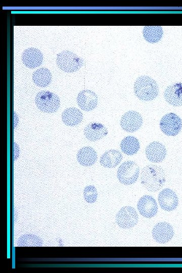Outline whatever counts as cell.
<instances>
[{
  "instance_id": "cell-1",
  "label": "cell",
  "mask_w": 182,
  "mask_h": 273,
  "mask_svg": "<svg viewBox=\"0 0 182 273\" xmlns=\"http://www.w3.org/2000/svg\"><path fill=\"white\" fill-rule=\"evenodd\" d=\"M166 175L163 169L160 166L148 164L142 169L141 173V183L147 190L155 192L164 186Z\"/></svg>"
},
{
  "instance_id": "cell-2",
  "label": "cell",
  "mask_w": 182,
  "mask_h": 273,
  "mask_svg": "<svg viewBox=\"0 0 182 273\" xmlns=\"http://www.w3.org/2000/svg\"><path fill=\"white\" fill-rule=\"evenodd\" d=\"M135 95L141 101H151L158 95L159 86L157 82L147 75L140 76L136 79L133 85Z\"/></svg>"
},
{
  "instance_id": "cell-3",
  "label": "cell",
  "mask_w": 182,
  "mask_h": 273,
  "mask_svg": "<svg viewBox=\"0 0 182 273\" xmlns=\"http://www.w3.org/2000/svg\"><path fill=\"white\" fill-rule=\"evenodd\" d=\"M56 63L62 70L72 73L78 70L83 65V59L70 51L65 50L58 54Z\"/></svg>"
},
{
  "instance_id": "cell-4",
  "label": "cell",
  "mask_w": 182,
  "mask_h": 273,
  "mask_svg": "<svg viewBox=\"0 0 182 273\" xmlns=\"http://www.w3.org/2000/svg\"><path fill=\"white\" fill-rule=\"evenodd\" d=\"M35 102L41 111L48 113L56 112L60 106L59 97L49 90L39 92L35 96Z\"/></svg>"
},
{
  "instance_id": "cell-5",
  "label": "cell",
  "mask_w": 182,
  "mask_h": 273,
  "mask_svg": "<svg viewBox=\"0 0 182 273\" xmlns=\"http://www.w3.org/2000/svg\"><path fill=\"white\" fill-rule=\"evenodd\" d=\"M140 167L133 161L127 160L118 167L117 177L120 183L128 186L135 183L139 177Z\"/></svg>"
},
{
  "instance_id": "cell-6",
  "label": "cell",
  "mask_w": 182,
  "mask_h": 273,
  "mask_svg": "<svg viewBox=\"0 0 182 273\" xmlns=\"http://www.w3.org/2000/svg\"><path fill=\"white\" fill-rule=\"evenodd\" d=\"M159 126L164 134L167 136H174L181 131L182 120L176 114L169 113L161 118Z\"/></svg>"
},
{
  "instance_id": "cell-7",
  "label": "cell",
  "mask_w": 182,
  "mask_h": 273,
  "mask_svg": "<svg viewBox=\"0 0 182 273\" xmlns=\"http://www.w3.org/2000/svg\"><path fill=\"white\" fill-rule=\"evenodd\" d=\"M139 216L135 209L130 206L122 207L116 215L118 225L123 229H129L134 226L138 222Z\"/></svg>"
},
{
  "instance_id": "cell-8",
  "label": "cell",
  "mask_w": 182,
  "mask_h": 273,
  "mask_svg": "<svg viewBox=\"0 0 182 273\" xmlns=\"http://www.w3.org/2000/svg\"><path fill=\"white\" fill-rule=\"evenodd\" d=\"M143 119L139 112L130 110L125 112L121 117L120 125L121 128L127 132H134L142 126Z\"/></svg>"
},
{
  "instance_id": "cell-9",
  "label": "cell",
  "mask_w": 182,
  "mask_h": 273,
  "mask_svg": "<svg viewBox=\"0 0 182 273\" xmlns=\"http://www.w3.org/2000/svg\"><path fill=\"white\" fill-rule=\"evenodd\" d=\"M172 225L166 222H160L154 226L152 234L153 239L158 243L164 244L169 242L174 235Z\"/></svg>"
},
{
  "instance_id": "cell-10",
  "label": "cell",
  "mask_w": 182,
  "mask_h": 273,
  "mask_svg": "<svg viewBox=\"0 0 182 273\" xmlns=\"http://www.w3.org/2000/svg\"><path fill=\"white\" fill-rule=\"evenodd\" d=\"M137 208L143 216L148 218L154 216L158 212V205L155 199L152 196L148 195L140 198Z\"/></svg>"
},
{
  "instance_id": "cell-11",
  "label": "cell",
  "mask_w": 182,
  "mask_h": 273,
  "mask_svg": "<svg viewBox=\"0 0 182 273\" xmlns=\"http://www.w3.org/2000/svg\"><path fill=\"white\" fill-rule=\"evenodd\" d=\"M159 204L162 209L171 211L176 208L178 199L175 193L169 188L163 189L158 196Z\"/></svg>"
},
{
  "instance_id": "cell-12",
  "label": "cell",
  "mask_w": 182,
  "mask_h": 273,
  "mask_svg": "<svg viewBox=\"0 0 182 273\" xmlns=\"http://www.w3.org/2000/svg\"><path fill=\"white\" fill-rule=\"evenodd\" d=\"M145 154L149 161L152 163H160L164 160L167 150L164 145L158 141L150 143L146 148Z\"/></svg>"
},
{
  "instance_id": "cell-13",
  "label": "cell",
  "mask_w": 182,
  "mask_h": 273,
  "mask_svg": "<svg viewBox=\"0 0 182 273\" xmlns=\"http://www.w3.org/2000/svg\"><path fill=\"white\" fill-rule=\"evenodd\" d=\"M97 95L89 89L80 91L77 97V103L81 110L90 111L94 110L98 105Z\"/></svg>"
},
{
  "instance_id": "cell-14",
  "label": "cell",
  "mask_w": 182,
  "mask_h": 273,
  "mask_svg": "<svg viewBox=\"0 0 182 273\" xmlns=\"http://www.w3.org/2000/svg\"><path fill=\"white\" fill-rule=\"evenodd\" d=\"M43 55L41 51L35 48L25 49L22 54L23 63L29 68L39 66L43 61Z\"/></svg>"
},
{
  "instance_id": "cell-15",
  "label": "cell",
  "mask_w": 182,
  "mask_h": 273,
  "mask_svg": "<svg viewBox=\"0 0 182 273\" xmlns=\"http://www.w3.org/2000/svg\"><path fill=\"white\" fill-rule=\"evenodd\" d=\"M164 98L172 106H181L182 83H175L168 86L164 92Z\"/></svg>"
},
{
  "instance_id": "cell-16",
  "label": "cell",
  "mask_w": 182,
  "mask_h": 273,
  "mask_svg": "<svg viewBox=\"0 0 182 273\" xmlns=\"http://www.w3.org/2000/svg\"><path fill=\"white\" fill-rule=\"evenodd\" d=\"M108 134L107 127L103 124L90 122L84 129L85 137L90 142H96L103 139Z\"/></svg>"
},
{
  "instance_id": "cell-17",
  "label": "cell",
  "mask_w": 182,
  "mask_h": 273,
  "mask_svg": "<svg viewBox=\"0 0 182 273\" xmlns=\"http://www.w3.org/2000/svg\"><path fill=\"white\" fill-rule=\"evenodd\" d=\"M76 158L78 163L82 166H91L97 161V153L90 146L83 147L78 150Z\"/></svg>"
},
{
  "instance_id": "cell-18",
  "label": "cell",
  "mask_w": 182,
  "mask_h": 273,
  "mask_svg": "<svg viewBox=\"0 0 182 273\" xmlns=\"http://www.w3.org/2000/svg\"><path fill=\"white\" fill-rule=\"evenodd\" d=\"M122 158V155L119 150L110 149L106 151L101 156L100 163L104 167L112 168L119 165Z\"/></svg>"
},
{
  "instance_id": "cell-19",
  "label": "cell",
  "mask_w": 182,
  "mask_h": 273,
  "mask_svg": "<svg viewBox=\"0 0 182 273\" xmlns=\"http://www.w3.org/2000/svg\"><path fill=\"white\" fill-rule=\"evenodd\" d=\"M82 119V112L75 107L66 108L62 113V121L66 125L69 126H74L79 124Z\"/></svg>"
},
{
  "instance_id": "cell-20",
  "label": "cell",
  "mask_w": 182,
  "mask_h": 273,
  "mask_svg": "<svg viewBox=\"0 0 182 273\" xmlns=\"http://www.w3.org/2000/svg\"><path fill=\"white\" fill-rule=\"evenodd\" d=\"M122 152L127 155H133L139 151L140 144L138 139L131 135L124 137L120 142Z\"/></svg>"
},
{
  "instance_id": "cell-21",
  "label": "cell",
  "mask_w": 182,
  "mask_h": 273,
  "mask_svg": "<svg viewBox=\"0 0 182 273\" xmlns=\"http://www.w3.org/2000/svg\"><path fill=\"white\" fill-rule=\"evenodd\" d=\"M32 78L34 83L37 86L44 87L51 83L52 75L48 68L41 67L33 73Z\"/></svg>"
},
{
  "instance_id": "cell-22",
  "label": "cell",
  "mask_w": 182,
  "mask_h": 273,
  "mask_svg": "<svg viewBox=\"0 0 182 273\" xmlns=\"http://www.w3.org/2000/svg\"><path fill=\"white\" fill-rule=\"evenodd\" d=\"M163 34V29L161 26H146L143 30L145 39L152 43L160 41Z\"/></svg>"
},
{
  "instance_id": "cell-23",
  "label": "cell",
  "mask_w": 182,
  "mask_h": 273,
  "mask_svg": "<svg viewBox=\"0 0 182 273\" xmlns=\"http://www.w3.org/2000/svg\"><path fill=\"white\" fill-rule=\"evenodd\" d=\"M42 245V240L36 235L31 234L21 236L17 242V246L19 247H39Z\"/></svg>"
},
{
  "instance_id": "cell-24",
  "label": "cell",
  "mask_w": 182,
  "mask_h": 273,
  "mask_svg": "<svg viewBox=\"0 0 182 273\" xmlns=\"http://www.w3.org/2000/svg\"><path fill=\"white\" fill-rule=\"evenodd\" d=\"M83 197L85 201L89 203L96 202L98 197L97 190L93 185L86 186L83 190Z\"/></svg>"
}]
</instances>
